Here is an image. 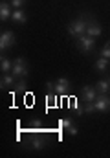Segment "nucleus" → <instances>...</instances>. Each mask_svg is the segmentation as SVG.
<instances>
[{"label":"nucleus","mask_w":110,"mask_h":158,"mask_svg":"<svg viewBox=\"0 0 110 158\" xmlns=\"http://www.w3.org/2000/svg\"><path fill=\"white\" fill-rule=\"evenodd\" d=\"M92 20H94V17H90L88 13H83L81 17L73 19L72 22L68 24V35L73 37V39H79L81 35L86 33V28H88V24H90Z\"/></svg>","instance_id":"nucleus-1"},{"label":"nucleus","mask_w":110,"mask_h":158,"mask_svg":"<svg viewBox=\"0 0 110 158\" xmlns=\"http://www.w3.org/2000/svg\"><path fill=\"white\" fill-rule=\"evenodd\" d=\"M48 145V138L44 136V134H30L28 138H26V147H30V149H33V151H42L44 147Z\"/></svg>","instance_id":"nucleus-2"},{"label":"nucleus","mask_w":110,"mask_h":158,"mask_svg":"<svg viewBox=\"0 0 110 158\" xmlns=\"http://www.w3.org/2000/svg\"><path fill=\"white\" fill-rule=\"evenodd\" d=\"M11 74H13L17 79L28 77V74H30V66H28V63H26L24 57H17V59H15L13 68H11Z\"/></svg>","instance_id":"nucleus-3"},{"label":"nucleus","mask_w":110,"mask_h":158,"mask_svg":"<svg viewBox=\"0 0 110 158\" xmlns=\"http://www.w3.org/2000/svg\"><path fill=\"white\" fill-rule=\"evenodd\" d=\"M75 44H77V48H79L83 53H90V52H94V48H96V39L84 33V35H81L79 39H75Z\"/></svg>","instance_id":"nucleus-4"},{"label":"nucleus","mask_w":110,"mask_h":158,"mask_svg":"<svg viewBox=\"0 0 110 158\" xmlns=\"http://www.w3.org/2000/svg\"><path fill=\"white\" fill-rule=\"evenodd\" d=\"M15 46V33L13 31H2L0 33V50L4 53V50H9Z\"/></svg>","instance_id":"nucleus-5"},{"label":"nucleus","mask_w":110,"mask_h":158,"mask_svg":"<svg viewBox=\"0 0 110 158\" xmlns=\"http://www.w3.org/2000/svg\"><path fill=\"white\" fill-rule=\"evenodd\" d=\"M97 96H99V92H97V88L96 86H90V85H84L83 88H81V99L86 103V101H96L97 99Z\"/></svg>","instance_id":"nucleus-6"},{"label":"nucleus","mask_w":110,"mask_h":158,"mask_svg":"<svg viewBox=\"0 0 110 158\" xmlns=\"http://www.w3.org/2000/svg\"><path fill=\"white\" fill-rule=\"evenodd\" d=\"M97 112H108L110 110V96L108 94H99L97 99L94 101Z\"/></svg>","instance_id":"nucleus-7"},{"label":"nucleus","mask_w":110,"mask_h":158,"mask_svg":"<svg viewBox=\"0 0 110 158\" xmlns=\"http://www.w3.org/2000/svg\"><path fill=\"white\" fill-rule=\"evenodd\" d=\"M70 88H72V85H70V79L68 77H59L55 81V92H57V94L66 96V94L70 92Z\"/></svg>","instance_id":"nucleus-8"},{"label":"nucleus","mask_w":110,"mask_h":158,"mask_svg":"<svg viewBox=\"0 0 110 158\" xmlns=\"http://www.w3.org/2000/svg\"><path fill=\"white\" fill-rule=\"evenodd\" d=\"M11 7H13V6H11L9 2H6V0L0 2V20H2V22H6V20L11 19V15H13V9H11Z\"/></svg>","instance_id":"nucleus-9"},{"label":"nucleus","mask_w":110,"mask_h":158,"mask_svg":"<svg viewBox=\"0 0 110 158\" xmlns=\"http://www.w3.org/2000/svg\"><path fill=\"white\" fill-rule=\"evenodd\" d=\"M108 66H110V59L101 57V55H99V59H96V63H94V68H96L99 74H105V72L108 70Z\"/></svg>","instance_id":"nucleus-10"},{"label":"nucleus","mask_w":110,"mask_h":158,"mask_svg":"<svg viewBox=\"0 0 110 158\" xmlns=\"http://www.w3.org/2000/svg\"><path fill=\"white\" fill-rule=\"evenodd\" d=\"M11 86H15V76L9 72V74H2V77H0V88L4 90V88H11Z\"/></svg>","instance_id":"nucleus-11"},{"label":"nucleus","mask_w":110,"mask_h":158,"mask_svg":"<svg viewBox=\"0 0 110 158\" xmlns=\"http://www.w3.org/2000/svg\"><path fill=\"white\" fill-rule=\"evenodd\" d=\"M11 20L17 22V24H24L28 20V15L24 9H13V15H11Z\"/></svg>","instance_id":"nucleus-12"},{"label":"nucleus","mask_w":110,"mask_h":158,"mask_svg":"<svg viewBox=\"0 0 110 158\" xmlns=\"http://www.w3.org/2000/svg\"><path fill=\"white\" fill-rule=\"evenodd\" d=\"M101 31H103V30H101V26H99L96 20H92V22L88 24V28H86V35H90V37H94V39H96V37H99V35H101Z\"/></svg>","instance_id":"nucleus-13"},{"label":"nucleus","mask_w":110,"mask_h":158,"mask_svg":"<svg viewBox=\"0 0 110 158\" xmlns=\"http://www.w3.org/2000/svg\"><path fill=\"white\" fill-rule=\"evenodd\" d=\"M11 68H13V63L2 53V57H0V72H2V74H9Z\"/></svg>","instance_id":"nucleus-14"},{"label":"nucleus","mask_w":110,"mask_h":158,"mask_svg":"<svg viewBox=\"0 0 110 158\" xmlns=\"http://www.w3.org/2000/svg\"><path fill=\"white\" fill-rule=\"evenodd\" d=\"M96 88H97L99 94H108L110 92V81L108 79H99L96 83Z\"/></svg>","instance_id":"nucleus-15"},{"label":"nucleus","mask_w":110,"mask_h":158,"mask_svg":"<svg viewBox=\"0 0 110 158\" xmlns=\"http://www.w3.org/2000/svg\"><path fill=\"white\" fill-rule=\"evenodd\" d=\"M57 125H59L61 131H68V129L73 125V119L72 118H61L59 121H57Z\"/></svg>","instance_id":"nucleus-16"},{"label":"nucleus","mask_w":110,"mask_h":158,"mask_svg":"<svg viewBox=\"0 0 110 158\" xmlns=\"http://www.w3.org/2000/svg\"><path fill=\"white\" fill-rule=\"evenodd\" d=\"M26 88H28V83H26V77L18 79V81L15 83V90H17V92H26Z\"/></svg>","instance_id":"nucleus-17"},{"label":"nucleus","mask_w":110,"mask_h":158,"mask_svg":"<svg viewBox=\"0 0 110 158\" xmlns=\"http://www.w3.org/2000/svg\"><path fill=\"white\" fill-rule=\"evenodd\" d=\"M83 109H84V114L97 112V110H96V105H94V101H86V103H83Z\"/></svg>","instance_id":"nucleus-18"},{"label":"nucleus","mask_w":110,"mask_h":158,"mask_svg":"<svg viewBox=\"0 0 110 158\" xmlns=\"http://www.w3.org/2000/svg\"><path fill=\"white\" fill-rule=\"evenodd\" d=\"M73 105V110H75V112H77V116H83V114H84V109H83V103H79V101H77V99H75V101H72Z\"/></svg>","instance_id":"nucleus-19"},{"label":"nucleus","mask_w":110,"mask_h":158,"mask_svg":"<svg viewBox=\"0 0 110 158\" xmlns=\"http://www.w3.org/2000/svg\"><path fill=\"white\" fill-rule=\"evenodd\" d=\"M26 2L28 0H9V4L13 6V9H22L26 6Z\"/></svg>","instance_id":"nucleus-20"},{"label":"nucleus","mask_w":110,"mask_h":158,"mask_svg":"<svg viewBox=\"0 0 110 158\" xmlns=\"http://www.w3.org/2000/svg\"><path fill=\"white\" fill-rule=\"evenodd\" d=\"M99 55H101V57H107V59H110V40L105 44V46H103V48H101Z\"/></svg>","instance_id":"nucleus-21"},{"label":"nucleus","mask_w":110,"mask_h":158,"mask_svg":"<svg viewBox=\"0 0 110 158\" xmlns=\"http://www.w3.org/2000/svg\"><path fill=\"white\" fill-rule=\"evenodd\" d=\"M46 103L53 107V105H55V96H53V94H48V96H46Z\"/></svg>","instance_id":"nucleus-22"},{"label":"nucleus","mask_w":110,"mask_h":158,"mask_svg":"<svg viewBox=\"0 0 110 158\" xmlns=\"http://www.w3.org/2000/svg\"><path fill=\"white\" fill-rule=\"evenodd\" d=\"M66 132H68V134H70V136H77V132H79V129H77V127H75V125H72V127H70V129H68V131H66Z\"/></svg>","instance_id":"nucleus-23"},{"label":"nucleus","mask_w":110,"mask_h":158,"mask_svg":"<svg viewBox=\"0 0 110 158\" xmlns=\"http://www.w3.org/2000/svg\"><path fill=\"white\" fill-rule=\"evenodd\" d=\"M46 88H48L50 92H55V83H51V81H48V83H46Z\"/></svg>","instance_id":"nucleus-24"},{"label":"nucleus","mask_w":110,"mask_h":158,"mask_svg":"<svg viewBox=\"0 0 110 158\" xmlns=\"http://www.w3.org/2000/svg\"><path fill=\"white\" fill-rule=\"evenodd\" d=\"M108 81H110V79H108Z\"/></svg>","instance_id":"nucleus-25"}]
</instances>
